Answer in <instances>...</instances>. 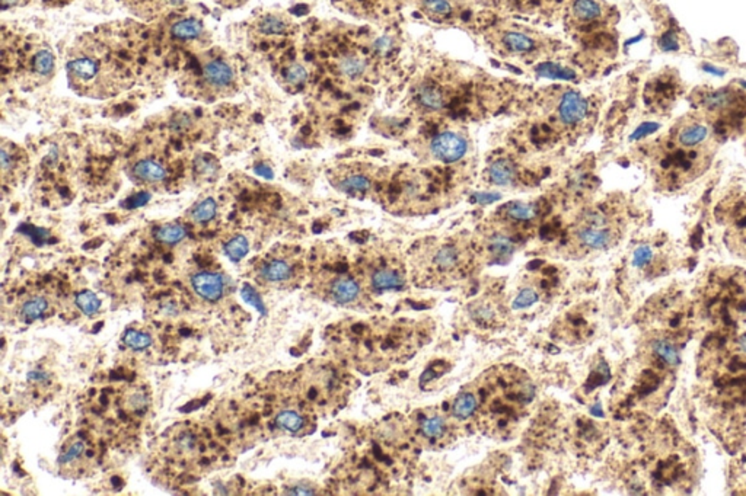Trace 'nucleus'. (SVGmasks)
<instances>
[{
    "instance_id": "7",
    "label": "nucleus",
    "mask_w": 746,
    "mask_h": 496,
    "mask_svg": "<svg viewBox=\"0 0 746 496\" xmlns=\"http://www.w3.org/2000/svg\"><path fill=\"white\" fill-rule=\"evenodd\" d=\"M711 143V128L700 118L680 120L670 131L669 144L685 150H708Z\"/></svg>"
},
{
    "instance_id": "27",
    "label": "nucleus",
    "mask_w": 746,
    "mask_h": 496,
    "mask_svg": "<svg viewBox=\"0 0 746 496\" xmlns=\"http://www.w3.org/2000/svg\"><path fill=\"white\" fill-rule=\"evenodd\" d=\"M417 99L421 107L429 108V110H442L446 104L445 96L436 86H425L421 88Z\"/></svg>"
},
{
    "instance_id": "17",
    "label": "nucleus",
    "mask_w": 746,
    "mask_h": 496,
    "mask_svg": "<svg viewBox=\"0 0 746 496\" xmlns=\"http://www.w3.org/2000/svg\"><path fill=\"white\" fill-rule=\"evenodd\" d=\"M258 274L267 283H284L294 277V265L286 259L271 258L258 268Z\"/></svg>"
},
{
    "instance_id": "23",
    "label": "nucleus",
    "mask_w": 746,
    "mask_h": 496,
    "mask_svg": "<svg viewBox=\"0 0 746 496\" xmlns=\"http://www.w3.org/2000/svg\"><path fill=\"white\" fill-rule=\"evenodd\" d=\"M203 25L197 19H181L175 22L171 28V34L180 41L196 40L202 36Z\"/></svg>"
},
{
    "instance_id": "28",
    "label": "nucleus",
    "mask_w": 746,
    "mask_h": 496,
    "mask_svg": "<svg viewBox=\"0 0 746 496\" xmlns=\"http://www.w3.org/2000/svg\"><path fill=\"white\" fill-rule=\"evenodd\" d=\"M155 238L160 243L175 245L185 238V228L180 224H165L156 230Z\"/></svg>"
},
{
    "instance_id": "20",
    "label": "nucleus",
    "mask_w": 746,
    "mask_h": 496,
    "mask_svg": "<svg viewBox=\"0 0 746 496\" xmlns=\"http://www.w3.org/2000/svg\"><path fill=\"white\" fill-rule=\"evenodd\" d=\"M337 69L348 79H358L366 72V61L359 54L346 53L338 58Z\"/></svg>"
},
{
    "instance_id": "13",
    "label": "nucleus",
    "mask_w": 746,
    "mask_h": 496,
    "mask_svg": "<svg viewBox=\"0 0 746 496\" xmlns=\"http://www.w3.org/2000/svg\"><path fill=\"white\" fill-rule=\"evenodd\" d=\"M192 290L206 302H217L224 291V280L216 273H199L191 278Z\"/></svg>"
},
{
    "instance_id": "11",
    "label": "nucleus",
    "mask_w": 746,
    "mask_h": 496,
    "mask_svg": "<svg viewBox=\"0 0 746 496\" xmlns=\"http://www.w3.org/2000/svg\"><path fill=\"white\" fill-rule=\"evenodd\" d=\"M346 9L354 15L378 18L380 15H391L400 8L404 0H341Z\"/></svg>"
},
{
    "instance_id": "1",
    "label": "nucleus",
    "mask_w": 746,
    "mask_h": 496,
    "mask_svg": "<svg viewBox=\"0 0 746 496\" xmlns=\"http://www.w3.org/2000/svg\"><path fill=\"white\" fill-rule=\"evenodd\" d=\"M468 387L475 396L472 421L482 434L500 440L516 431L535 398L531 377L504 364L484 371Z\"/></svg>"
},
{
    "instance_id": "3",
    "label": "nucleus",
    "mask_w": 746,
    "mask_h": 496,
    "mask_svg": "<svg viewBox=\"0 0 746 496\" xmlns=\"http://www.w3.org/2000/svg\"><path fill=\"white\" fill-rule=\"evenodd\" d=\"M413 263V278L423 287L452 285L464 280L472 265V255L460 243H439Z\"/></svg>"
},
{
    "instance_id": "25",
    "label": "nucleus",
    "mask_w": 746,
    "mask_h": 496,
    "mask_svg": "<svg viewBox=\"0 0 746 496\" xmlns=\"http://www.w3.org/2000/svg\"><path fill=\"white\" fill-rule=\"evenodd\" d=\"M489 176L496 185H510L516 178V169L509 160H497L490 167Z\"/></svg>"
},
{
    "instance_id": "16",
    "label": "nucleus",
    "mask_w": 746,
    "mask_h": 496,
    "mask_svg": "<svg viewBox=\"0 0 746 496\" xmlns=\"http://www.w3.org/2000/svg\"><path fill=\"white\" fill-rule=\"evenodd\" d=\"M571 19L580 25H592L603 16V8L598 0H571Z\"/></svg>"
},
{
    "instance_id": "44",
    "label": "nucleus",
    "mask_w": 746,
    "mask_h": 496,
    "mask_svg": "<svg viewBox=\"0 0 746 496\" xmlns=\"http://www.w3.org/2000/svg\"><path fill=\"white\" fill-rule=\"evenodd\" d=\"M149 200V194H138L136 196L130 198L128 203H127V207L130 209H136V207H140L143 204H146Z\"/></svg>"
},
{
    "instance_id": "2",
    "label": "nucleus",
    "mask_w": 746,
    "mask_h": 496,
    "mask_svg": "<svg viewBox=\"0 0 746 496\" xmlns=\"http://www.w3.org/2000/svg\"><path fill=\"white\" fill-rule=\"evenodd\" d=\"M428 338L426 323L371 317L347 324L346 352L356 367L371 374L411 358Z\"/></svg>"
},
{
    "instance_id": "42",
    "label": "nucleus",
    "mask_w": 746,
    "mask_h": 496,
    "mask_svg": "<svg viewBox=\"0 0 746 496\" xmlns=\"http://www.w3.org/2000/svg\"><path fill=\"white\" fill-rule=\"evenodd\" d=\"M537 300H538L537 291H534L531 288H527V290L521 291V294H519V297L514 302V307H528V306L534 305Z\"/></svg>"
},
{
    "instance_id": "38",
    "label": "nucleus",
    "mask_w": 746,
    "mask_h": 496,
    "mask_svg": "<svg viewBox=\"0 0 746 496\" xmlns=\"http://www.w3.org/2000/svg\"><path fill=\"white\" fill-rule=\"evenodd\" d=\"M727 243L733 249L735 253L746 258V230L729 231Z\"/></svg>"
},
{
    "instance_id": "43",
    "label": "nucleus",
    "mask_w": 746,
    "mask_h": 496,
    "mask_svg": "<svg viewBox=\"0 0 746 496\" xmlns=\"http://www.w3.org/2000/svg\"><path fill=\"white\" fill-rule=\"evenodd\" d=\"M652 258V252L648 248H640L637 252H636V256H634V262L636 265L638 267H643L644 263Z\"/></svg>"
},
{
    "instance_id": "33",
    "label": "nucleus",
    "mask_w": 746,
    "mask_h": 496,
    "mask_svg": "<svg viewBox=\"0 0 746 496\" xmlns=\"http://www.w3.org/2000/svg\"><path fill=\"white\" fill-rule=\"evenodd\" d=\"M248 250H249L248 239L242 235L235 236L234 239H231L228 243L224 245V253L235 262L241 260L248 253Z\"/></svg>"
},
{
    "instance_id": "35",
    "label": "nucleus",
    "mask_w": 746,
    "mask_h": 496,
    "mask_svg": "<svg viewBox=\"0 0 746 496\" xmlns=\"http://www.w3.org/2000/svg\"><path fill=\"white\" fill-rule=\"evenodd\" d=\"M124 344L132 348V349H136V351H140V349H146L147 347L152 345V338L150 335L147 334H143V332H139V330H135V329H130L127 330V332L124 334Z\"/></svg>"
},
{
    "instance_id": "8",
    "label": "nucleus",
    "mask_w": 746,
    "mask_h": 496,
    "mask_svg": "<svg viewBox=\"0 0 746 496\" xmlns=\"http://www.w3.org/2000/svg\"><path fill=\"white\" fill-rule=\"evenodd\" d=\"M200 85L210 96H224L234 92L237 73L234 65L222 58L206 61L200 70Z\"/></svg>"
},
{
    "instance_id": "45",
    "label": "nucleus",
    "mask_w": 746,
    "mask_h": 496,
    "mask_svg": "<svg viewBox=\"0 0 746 496\" xmlns=\"http://www.w3.org/2000/svg\"><path fill=\"white\" fill-rule=\"evenodd\" d=\"M28 379H29L31 381H37V383H40V381H46V380H47V374H46V373H41V371H34V373H29V374H28Z\"/></svg>"
},
{
    "instance_id": "39",
    "label": "nucleus",
    "mask_w": 746,
    "mask_h": 496,
    "mask_svg": "<svg viewBox=\"0 0 746 496\" xmlns=\"http://www.w3.org/2000/svg\"><path fill=\"white\" fill-rule=\"evenodd\" d=\"M259 29L266 32V34H284L287 23L277 16H267L259 23Z\"/></svg>"
},
{
    "instance_id": "4",
    "label": "nucleus",
    "mask_w": 746,
    "mask_h": 496,
    "mask_svg": "<svg viewBox=\"0 0 746 496\" xmlns=\"http://www.w3.org/2000/svg\"><path fill=\"white\" fill-rule=\"evenodd\" d=\"M358 271L369 292L400 291L407 284L404 265L394 256L365 258Z\"/></svg>"
},
{
    "instance_id": "37",
    "label": "nucleus",
    "mask_w": 746,
    "mask_h": 496,
    "mask_svg": "<svg viewBox=\"0 0 746 496\" xmlns=\"http://www.w3.org/2000/svg\"><path fill=\"white\" fill-rule=\"evenodd\" d=\"M85 451V443L78 440L75 443H72L66 450H64L60 455H58V463L60 465H69V463L75 461L78 457H81Z\"/></svg>"
},
{
    "instance_id": "18",
    "label": "nucleus",
    "mask_w": 746,
    "mask_h": 496,
    "mask_svg": "<svg viewBox=\"0 0 746 496\" xmlns=\"http://www.w3.org/2000/svg\"><path fill=\"white\" fill-rule=\"evenodd\" d=\"M133 175L143 182L156 184L167 178V169L153 159H142L133 167Z\"/></svg>"
},
{
    "instance_id": "32",
    "label": "nucleus",
    "mask_w": 746,
    "mask_h": 496,
    "mask_svg": "<svg viewBox=\"0 0 746 496\" xmlns=\"http://www.w3.org/2000/svg\"><path fill=\"white\" fill-rule=\"evenodd\" d=\"M537 72L541 75V76H545V78H556V79H574V72L570 70V69H566L563 68V65L560 64H556V63H542L539 64L537 68Z\"/></svg>"
},
{
    "instance_id": "15",
    "label": "nucleus",
    "mask_w": 746,
    "mask_h": 496,
    "mask_svg": "<svg viewBox=\"0 0 746 496\" xmlns=\"http://www.w3.org/2000/svg\"><path fill=\"white\" fill-rule=\"evenodd\" d=\"M735 95L736 92L730 89L707 92L700 97V107L707 114H725L733 110L737 101V96Z\"/></svg>"
},
{
    "instance_id": "9",
    "label": "nucleus",
    "mask_w": 746,
    "mask_h": 496,
    "mask_svg": "<svg viewBox=\"0 0 746 496\" xmlns=\"http://www.w3.org/2000/svg\"><path fill=\"white\" fill-rule=\"evenodd\" d=\"M417 4L421 12L436 22H467L472 18V12L458 0H417Z\"/></svg>"
},
{
    "instance_id": "14",
    "label": "nucleus",
    "mask_w": 746,
    "mask_h": 496,
    "mask_svg": "<svg viewBox=\"0 0 746 496\" xmlns=\"http://www.w3.org/2000/svg\"><path fill=\"white\" fill-rule=\"evenodd\" d=\"M588 110L589 107H588L585 97L579 95L577 92H567L563 95L561 101H560L559 114H560V120L564 124L574 125L585 120V117L588 115Z\"/></svg>"
},
{
    "instance_id": "34",
    "label": "nucleus",
    "mask_w": 746,
    "mask_h": 496,
    "mask_svg": "<svg viewBox=\"0 0 746 496\" xmlns=\"http://www.w3.org/2000/svg\"><path fill=\"white\" fill-rule=\"evenodd\" d=\"M76 305L86 315L92 316L101 307V302L92 291H82L76 295Z\"/></svg>"
},
{
    "instance_id": "31",
    "label": "nucleus",
    "mask_w": 746,
    "mask_h": 496,
    "mask_svg": "<svg viewBox=\"0 0 746 496\" xmlns=\"http://www.w3.org/2000/svg\"><path fill=\"white\" fill-rule=\"evenodd\" d=\"M216 210L217 207H216L214 200H212V198H206L204 201L199 203L191 210V218L197 223H207L213 220V217L216 216Z\"/></svg>"
},
{
    "instance_id": "29",
    "label": "nucleus",
    "mask_w": 746,
    "mask_h": 496,
    "mask_svg": "<svg viewBox=\"0 0 746 496\" xmlns=\"http://www.w3.org/2000/svg\"><path fill=\"white\" fill-rule=\"evenodd\" d=\"M652 352L656 358L663 361L668 366H675L679 361V355L676 348L666 339H655L652 342Z\"/></svg>"
},
{
    "instance_id": "5",
    "label": "nucleus",
    "mask_w": 746,
    "mask_h": 496,
    "mask_svg": "<svg viewBox=\"0 0 746 496\" xmlns=\"http://www.w3.org/2000/svg\"><path fill=\"white\" fill-rule=\"evenodd\" d=\"M618 238V226L601 210L585 214L574 230V239L580 248L601 250L612 246Z\"/></svg>"
},
{
    "instance_id": "6",
    "label": "nucleus",
    "mask_w": 746,
    "mask_h": 496,
    "mask_svg": "<svg viewBox=\"0 0 746 496\" xmlns=\"http://www.w3.org/2000/svg\"><path fill=\"white\" fill-rule=\"evenodd\" d=\"M453 415L437 408H426L414 413V436L429 447H440L453 441L457 434Z\"/></svg>"
},
{
    "instance_id": "26",
    "label": "nucleus",
    "mask_w": 746,
    "mask_h": 496,
    "mask_svg": "<svg viewBox=\"0 0 746 496\" xmlns=\"http://www.w3.org/2000/svg\"><path fill=\"white\" fill-rule=\"evenodd\" d=\"M276 425L287 433H299L305 426V418L296 411H283L276 416Z\"/></svg>"
},
{
    "instance_id": "40",
    "label": "nucleus",
    "mask_w": 746,
    "mask_h": 496,
    "mask_svg": "<svg viewBox=\"0 0 746 496\" xmlns=\"http://www.w3.org/2000/svg\"><path fill=\"white\" fill-rule=\"evenodd\" d=\"M284 78H286L287 83H290V85H302L306 80V78H308V72H306V69L304 68V65L295 63V64L289 65V68L286 69Z\"/></svg>"
},
{
    "instance_id": "21",
    "label": "nucleus",
    "mask_w": 746,
    "mask_h": 496,
    "mask_svg": "<svg viewBox=\"0 0 746 496\" xmlns=\"http://www.w3.org/2000/svg\"><path fill=\"white\" fill-rule=\"evenodd\" d=\"M450 412L458 421L472 419L474 412H475V396L470 390V387L464 389L458 394V398L455 399V402H453L450 408Z\"/></svg>"
},
{
    "instance_id": "19",
    "label": "nucleus",
    "mask_w": 746,
    "mask_h": 496,
    "mask_svg": "<svg viewBox=\"0 0 746 496\" xmlns=\"http://www.w3.org/2000/svg\"><path fill=\"white\" fill-rule=\"evenodd\" d=\"M372 185V178L361 171H350L343 178L338 179L337 186L351 195L365 194Z\"/></svg>"
},
{
    "instance_id": "10",
    "label": "nucleus",
    "mask_w": 746,
    "mask_h": 496,
    "mask_svg": "<svg viewBox=\"0 0 746 496\" xmlns=\"http://www.w3.org/2000/svg\"><path fill=\"white\" fill-rule=\"evenodd\" d=\"M467 149V142L457 133H443L435 137L432 142L433 154L445 163L458 162L461 157H464Z\"/></svg>"
},
{
    "instance_id": "41",
    "label": "nucleus",
    "mask_w": 746,
    "mask_h": 496,
    "mask_svg": "<svg viewBox=\"0 0 746 496\" xmlns=\"http://www.w3.org/2000/svg\"><path fill=\"white\" fill-rule=\"evenodd\" d=\"M659 47L662 51H678L679 50V38L673 31H666L665 34L659 38Z\"/></svg>"
},
{
    "instance_id": "47",
    "label": "nucleus",
    "mask_w": 746,
    "mask_h": 496,
    "mask_svg": "<svg viewBox=\"0 0 746 496\" xmlns=\"http://www.w3.org/2000/svg\"><path fill=\"white\" fill-rule=\"evenodd\" d=\"M736 347H737L739 351H742V352L746 354V334L742 335L740 338H737V341H736Z\"/></svg>"
},
{
    "instance_id": "46",
    "label": "nucleus",
    "mask_w": 746,
    "mask_h": 496,
    "mask_svg": "<svg viewBox=\"0 0 746 496\" xmlns=\"http://www.w3.org/2000/svg\"><path fill=\"white\" fill-rule=\"evenodd\" d=\"M255 172H257L258 175L266 176V178H271V176H273V172H271L267 167H258V168H255Z\"/></svg>"
},
{
    "instance_id": "22",
    "label": "nucleus",
    "mask_w": 746,
    "mask_h": 496,
    "mask_svg": "<svg viewBox=\"0 0 746 496\" xmlns=\"http://www.w3.org/2000/svg\"><path fill=\"white\" fill-rule=\"evenodd\" d=\"M500 213L514 221V223H529L532 220H535V217L538 216V210L531 206V204H527V203H519V201H513V203H509L506 204Z\"/></svg>"
},
{
    "instance_id": "30",
    "label": "nucleus",
    "mask_w": 746,
    "mask_h": 496,
    "mask_svg": "<svg viewBox=\"0 0 746 496\" xmlns=\"http://www.w3.org/2000/svg\"><path fill=\"white\" fill-rule=\"evenodd\" d=\"M47 309H48V302L44 299V297H34V299H31L24 303L21 313L26 322H32V320L41 317L47 312Z\"/></svg>"
},
{
    "instance_id": "48",
    "label": "nucleus",
    "mask_w": 746,
    "mask_h": 496,
    "mask_svg": "<svg viewBox=\"0 0 746 496\" xmlns=\"http://www.w3.org/2000/svg\"><path fill=\"white\" fill-rule=\"evenodd\" d=\"M290 493H294V495H312L314 490H308L306 487L299 486V487H294V490H290Z\"/></svg>"
},
{
    "instance_id": "36",
    "label": "nucleus",
    "mask_w": 746,
    "mask_h": 496,
    "mask_svg": "<svg viewBox=\"0 0 746 496\" xmlns=\"http://www.w3.org/2000/svg\"><path fill=\"white\" fill-rule=\"evenodd\" d=\"M241 295H242V299H244L248 305H251L252 307L257 309V312H259V313H261L263 316L267 315V309H266V305H264L263 300H261V297H259V295L257 294V291H255L249 284H245V285L242 287Z\"/></svg>"
},
{
    "instance_id": "12",
    "label": "nucleus",
    "mask_w": 746,
    "mask_h": 496,
    "mask_svg": "<svg viewBox=\"0 0 746 496\" xmlns=\"http://www.w3.org/2000/svg\"><path fill=\"white\" fill-rule=\"evenodd\" d=\"M497 41L510 54H529L538 48V40L531 34L517 29H503L497 34Z\"/></svg>"
},
{
    "instance_id": "24",
    "label": "nucleus",
    "mask_w": 746,
    "mask_h": 496,
    "mask_svg": "<svg viewBox=\"0 0 746 496\" xmlns=\"http://www.w3.org/2000/svg\"><path fill=\"white\" fill-rule=\"evenodd\" d=\"M31 72L37 78H48L54 72V57L48 48H40L31 57Z\"/></svg>"
}]
</instances>
